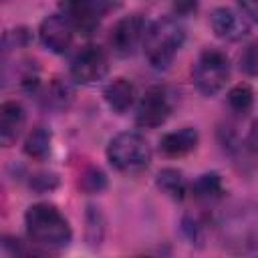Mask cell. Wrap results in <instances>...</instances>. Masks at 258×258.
<instances>
[{"label":"cell","mask_w":258,"mask_h":258,"mask_svg":"<svg viewBox=\"0 0 258 258\" xmlns=\"http://www.w3.org/2000/svg\"><path fill=\"white\" fill-rule=\"evenodd\" d=\"M109 163L123 173H137L151 161V147L139 133L123 131L115 135L107 145Z\"/></svg>","instance_id":"3"},{"label":"cell","mask_w":258,"mask_h":258,"mask_svg":"<svg viewBox=\"0 0 258 258\" xmlns=\"http://www.w3.org/2000/svg\"><path fill=\"white\" fill-rule=\"evenodd\" d=\"M24 153L38 161L46 159L50 153V131L44 127H34L24 141Z\"/></svg>","instance_id":"16"},{"label":"cell","mask_w":258,"mask_h":258,"mask_svg":"<svg viewBox=\"0 0 258 258\" xmlns=\"http://www.w3.org/2000/svg\"><path fill=\"white\" fill-rule=\"evenodd\" d=\"M24 109L16 101H6L0 107V143L10 147L24 127Z\"/></svg>","instance_id":"11"},{"label":"cell","mask_w":258,"mask_h":258,"mask_svg":"<svg viewBox=\"0 0 258 258\" xmlns=\"http://www.w3.org/2000/svg\"><path fill=\"white\" fill-rule=\"evenodd\" d=\"M73 32L75 26L73 22L64 16V14H50L40 22L38 28V36L40 42L54 54H62L67 52V48L73 42Z\"/></svg>","instance_id":"9"},{"label":"cell","mask_w":258,"mask_h":258,"mask_svg":"<svg viewBox=\"0 0 258 258\" xmlns=\"http://www.w3.org/2000/svg\"><path fill=\"white\" fill-rule=\"evenodd\" d=\"M111 0H62V14L73 22L75 30L91 34L111 8Z\"/></svg>","instance_id":"7"},{"label":"cell","mask_w":258,"mask_h":258,"mask_svg":"<svg viewBox=\"0 0 258 258\" xmlns=\"http://www.w3.org/2000/svg\"><path fill=\"white\" fill-rule=\"evenodd\" d=\"M109 73V58L105 50L97 44L83 46L71 60V77L75 83L93 85L107 77Z\"/></svg>","instance_id":"6"},{"label":"cell","mask_w":258,"mask_h":258,"mask_svg":"<svg viewBox=\"0 0 258 258\" xmlns=\"http://www.w3.org/2000/svg\"><path fill=\"white\" fill-rule=\"evenodd\" d=\"M248 145H250L254 151H258V121H254L252 127H250V133H248Z\"/></svg>","instance_id":"23"},{"label":"cell","mask_w":258,"mask_h":258,"mask_svg":"<svg viewBox=\"0 0 258 258\" xmlns=\"http://www.w3.org/2000/svg\"><path fill=\"white\" fill-rule=\"evenodd\" d=\"M103 97H105L109 109H113L115 113H125L135 103V87L131 81L119 77V79H113L105 87Z\"/></svg>","instance_id":"13"},{"label":"cell","mask_w":258,"mask_h":258,"mask_svg":"<svg viewBox=\"0 0 258 258\" xmlns=\"http://www.w3.org/2000/svg\"><path fill=\"white\" fill-rule=\"evenodd\" d=\"M228 105L238 115L250 113V109L254 105V93H252V89L248 85H236V87H232L230 93H228Z\"/></svg>","instance_id":"18"},{"label":"cell","mask_w":258,"mask_h":258,"mask_svg":"<svg viewBox=\"0 0 258 258\" xmlns=\"http://www.w3.org/2000/svg\"><path fill=\"white\" fill-rule=\"evenodd\" d=\"M183 40H185V30L175 18L171 16L157 18L147 26L143 36V52L147 62L157 71L167 69L175 58L177 50L181 48Z\"/></svg>","instance_id":"2"},{"label":"cell","mask_w":258,"mask_h":258,"mask_svg":"<svg viewBox=\"0 0 258 258\" xmlns=\"http://www.w3.org/2000/svg\"><path fill=\"white\" fill-rule=\"evenodd\" d=\"M155 183H157V187H159L167 198H171V200H175V202H181V200L185 198V194H187V183H185L181 171H177V169H173V167L161 169V171L157 173V177H155Z\"/></svg>","instance_id":"14"},{"label":"cell","mask_w":258,"mask_h":258,"mask_svg":"<svg viewBox=\"0 0 258 258\" xmlns=\"http://www.w3.org/2000/svg\"><path fill=\"white\" fill-rule=\"evenodd\" d=\"M173 105H175V95L167 87H161V85L149 87L137 103L135 123L145 129L159 127L171 115Z\"/></svg>","instance_id":"5"},{"label":"cell","mask_w":258,"mask_h":258,"mask_svg":"<svg viewBox=\"0 0 258 258\" xmlns=\"http://www.w3.org/2000/svg\"><path fill=\"white\" fill-rule=\"evenodd\" d=\"M191 79H194L196 89L202 95L212 97V95L220 93L230 79L228 56L218 48H206L198 56V60L191 69Z\"/></svg>","instance_id":"4"},{"label":"cell","mask_w":258,"mask_h":258,"mask_svg":"<svg viewBox=\"0 0 258 258\" xmlns=\"http://www.w3.org/2000/svg\"><path fill=\"white\" fill-rule=\"evenodd\" d=\"M238 4L246 12V16H250L254 22H258V0H238Z\"/></svg>","instance_id":"22"},{"label":"cell","mask_w":258,"mask_h":258,"mask_svg":"<svg viewBox=\"0 0 258 258\" xmlns=\"http://www.w3.org/2000/svg\"><path fill=\"white\" fill-rule=\"evenodd\" d=\"M81 187L87 189V191H91V194H95V191H99V189L105 187V175L99 169H89L81 177Z\"/></svg>","instance_id":"20"},{"label":"cell","mask_w":258,"mask_h":258,"mask_svg":"<svg viewBox=\"0 0 258 258\" xmlns=\"http://www.w3.org/2000/svg\"><path fill=\"white\" fill-rule=\"evenodd\" d=\"M240 69L248 75H258V42H252L240 54Z\"/></svg>","instance_id":"19"},{"label":"cell","mask_w":258,"mask_h":258,"mask_svg":"<svg viewBox=\"0 0 258 258\" xmlns=\"http://www.w3.org/2000/svg\"><path fill=\"white\" fill-rule=\"evenodd\" d=\"M198 139H200V135L194 127H181L177 131L165 133L159 139V151L167 157H181V155L189 153L191 149H196Z\"/></svg>","instance_id":"12"},{"label":"cell","mask_w":258,"mask_h":258,"mask_svg":"<svg viewBox=\"0 0 258 258\" xmlns=\"http://www.w3.org/2000/svg\"><path fill=\"white\" fill-rule=\"evenodd\" d=\"M191 194L194 198L202 202H214L224 196V183L218 173H202L194 183H191Z\"/></svg>","instance_id":"15"},{"label":"cell","mask_w":258,"mask_h":258,"mask_svg":"<svg viewBox=\"0 0 258 258\" xmlns=\"http://www.w3.org/2000/svg\"><path fill=\"white\" fill-rule=\"evenodd\" d=\"M28 240L42 250H62L71 244L73 232L67 218L52 204H34L24 214Z\"/></svg>","instance_id":"1"},{"label":"cell","mask_w":258,"mask_h":258,"mask_svg":"<svg viewBox=\"0 0 258 258\" xmlns=\"http://www.w3.org/2000/svg\"><path fill=\"white\" fill-rule=\"evenodd\" d=\"M210 24H212L214 34L224 40H240L248 32L246 20L240 14H236L232 8H226V6H220L212 12Z\"/></svg>","instance_id":"10"},{"label":"cell","mask_w":258,"mask_h":258,"mask_svg":"<svg viewBox=\"0 0 258 258\" xmlns=\"http://www.w3.org/2000/svg\"><path fill=\"white\" fill-rule=\"evenodd\" d=\"M173 10L181 16H187L198 10V0H173Z\"/></svg>","instance_id":"21"},{"label":"cell","mask_w":258,"mask_h":258,"mask_svg":"<svg viewBox=\"0 0 258 258\" xmlns=\"http://www.w3.org/2000/svg\"><path fill=\"white\" fill-rule=\"evenodd\" d=\"M71 101H73V91H71V87H69L67 83L58 81V79H54V81L46 87V91L42 93V103H44V107L54 109V111L67 109Z\"/></svg>","instance_id":"17"},{"label":"cell","mask_w":258,"mask_h":258,"mask_svg":"<svg viewBox=\"0 0 258 258\" xmlns=\"http://www.w3.org/2000/svg\"><path fill=\"white\" fill-rule=\"evenodd\" d=\"M145 30H147V26L139 14L123 16L121 20H117L109 34V44H111L113 52L119 56L133 54L137 44L143 40Z\"/></svg>","instance_id":"8"}]
</instances>
